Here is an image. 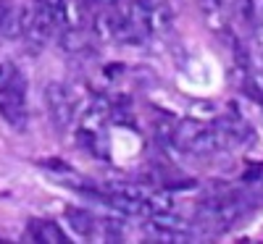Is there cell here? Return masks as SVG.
<instances>
[{"label": "cell", "instance_id": "obj_1", "mask_svg": "<svg viewBox=\"0 0 263 244\" xmlns=\"http://www.w3.org/2000/svg\"><path fill=\"white\" fill-rule=\"evenodd\" d=\"M29 84L21 69L11 60L0 63V118L13 131H24L29 124Z\"/></svg>", "mask_w": 263, "mask_h": 244}, {"label": "cell", "instance_id": "obj_2", "mask_svg": "<svg viewBox=\"0 0 263 244\" xmlns=\"http://www.w3.org/2000/svg\"><path fill=\"white\" fill-rule=\"evenodd\" d=\"M132 37H166L174 24V13L168 0H135L132 8L126 11Z\"/></svg>", "mask_w": 263, "mask_h": 244}, {"label": "cell", "instance_id": "obj_3", "mask_svg": "<svg viewBox=\"0 0 263 244\" xmlns=\"http://www.w3.org/2000/svg\"><path fill=\"white\" fill-rule=\"evenodd\" d=\"M177 150L187 152V155H197V158H211V155H218L229 150L224 137L218 134V129L213 124H200V121H179L177 124Z\"/></svg>", "mask_w": 263, "mask_h": 244}, {"label": "cell", "instance_id": "obj_4", "mask_svg": "<svg viewBox=\"0 0 263 244\" xmlns=\"http://www.w3.org/2000/svg\"><path fill=\"white\" fill-rule=\"evenodd\" d=\"M42 103H45L48 118L58 131H66L77 118V97L71 95V87L63 82H48L42 87Z\"/></svg>", "mask_w": 263, "mask_h": 244}, {"label": "cell", "instance_id": "obj_5", "mask_svg": "<svg viewBox=\"0 0 263 244\" xmlns=\"http://www.w3.org/2000/svg\"><path fill=\"white\" fill-rule=\"evenodd\" d=\"M55 29H58V21H55V13H53L50 3H48V0H34V3H32L29 24H27L24 34H21V37H24V42H27V50L32 55H37L53 39Z\"/></svg>", "mask_w": 263, "mask_h": 244}, {"label": "cell", "instance_id": "obj_6", "mask_svg": "<svg viewBox=\"0 0 263 244\" xmlns=\"http://www.w3.org/2000/svg\"><path fill=\"white\" fill-rule=\"evenodd\" d=\"M213 126L218 129V134L224 137L227 147H250L255 142V131L253 126L237 113H224L221 118H216Z\"/></svg>", "mask_w": 263, "mask_h": 244}, {"label": "cell", "instance_id": "obj_7", "mask_svg": "<svg viewBox=\"0 0 263 244\" xmlns=\"http://www.w3.org/2000/svg\"><path fill=\"white\" fill-rule=\"evenodd\" d=\"M27 234H29L32 241H40V244H66L69 241V236L63 234V229L55 223V220H45V218L29 220Z\"/></svg>", "mask_w": 263, "mask_h": 244}, {"label": "cell", "instance_id": "obj_8", "mask_svg": "<svg viewBox=\"0 0 263 244\" xmlns=\"http://www.w3.org/2000/svg\"><path fill=\"white\" fill-rule=\"evenodd\" d=\"M66 220L74 229V234L82 239H95L100 229V218H95V213L84 210V208H66Z\"/></svg>", "mask_w": 263, "mask_h": 244}, {"label": "cell", "instance_id": "obj_9", "mask_svg": "<svg viewBox=\"0 0 263 244\" xmlns=\"http://www.w3.org/2000/svg\"><path fill=\"white\" fill-rule=\"evenodd\" d=\"M0 37H8V39L21 37L18 8H13L11 0H0Z\"/></svg>", "mask_w": 263, "mask_h": 244}, {"label": "cell", "instance_id": "obj_10", "mask_svg": "<svg viewBox=\"0 0 263 244\" xmlns=\"http://www.w3.org/2000/svg\"><path fill=\"white\" fill-rule=\"evenodd\" d=\"M145 234L153 239V241H161V244H179V241H192L190 234H179V231H171V229H163L158 223H150L145 226Z\"/></svg>", "mask_w": 263, "mask_h": 244}, {"label": "cell", "instance_id": "obj_11", "mask_svg": "<svg viewBox=\"0 0 263 244\" xmlns=\"http://www.w3.org/2000/svg\"><path fill=\"white\" fill-rule=\"evenodd\" d=\"M150 220H153V223H158V226H163V229H171V231H179V234H190V236H192L190 223H187L184 218L174 215L171 210H163V213H150Z\"/></svg>", "mask_w": 263, "mask_h": 244}, {"label": "cell", "instance_id": "obj_12", "mask_svg": "<svg viewBox=\"0 0 263 244\" xmlns=\"http://www.w3.org/2000/svg\"><path fill=\"white\" fill-rule=\"evenodd\" d=\"M103 189H105V192H111V194L135 197V199H145V197H147V189H142L140 184L124 181V179H116V181H105V187H103Z\"/></svg>", "mask_w": 263, "mask_h": 244}, {"label": "cell", "instance_id": "obj_13", "mask_svg": "<svg viewBox=\"0 0 263 244\" xmlns=\"http://www.w3.org/2000/svg\"><path fill=\"white\" fill-rule=\"evenodd\" d=\"M145 202H147L150 213H163V210H171V208H174V199H171L166 192H153V194L147 192Z\"/></svg>", "mask_w": 263, "mask_h": 244}, {"label": "cell", "instance_id": "obj_14", "mask_svg": "<svg viewBox=\"0 0 263 244\" xmlns=\"http://www.w3.org/2000/svg\"><path fill=\"white\" fill-rule=\"evenodd\" d=\"M100 229H103L105 241H121L124 239V226L116 218H100Z\"/></svg>", "mask_w": 263, "mask_h": 244}, {"label": "cell", "instance_id": "obj_15", "mask_svg": "<svg viewBox=\"0 0 263 244\" xmlns=\"http://www.w3.org/2000/svg\"><path fill=\"white\" fill-rule=\"evenodd\" d=\"M95 3L105 8V6H116V3H119V0H95Z\"/></svg>", "mask_w": 263, "mask_h": 244}]
</instances>
